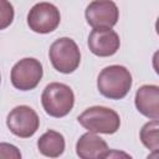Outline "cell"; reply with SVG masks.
<instances>
[{"label":"cell","instance_id":"obj_14","mask_svg":"<svg viewBox=\"0 0 159 159\" xmlns=\"http://www.w3.org/2000/svg\"><path fill=\"white\" fill-rule=\"evenodd\" d=\"M14 6L9 0H0V30L9 27L14 20Z\"/></svg>","mask_w":159,"mask_h":159},{"label":"cell","instance_id":"obj_7","mask_svg":"<svg viewBox=\"0 0 159 159\" xmlns=\"http://www.w3.org/2000/svg\"><path fill=\"white\" fill-rule=\"evenodd\" d=\"M6 125L16 137L30 138L37 132L40 127V118L31 107L17 106L7 114Z\"/></svg>","mask_w":159,"mask_h":159},{"label":"cell","instance_id":"obj_2","mask_svg":"<svg viewBox=\"0 0 159 159\" xmlns=\"http://www.w3.org/2000/svg\"><path fill=\"white\" fill-rule=\"evenodd\" d=\"M41 104L48 116L62 118L67 116L73 108V91L65 83L52 82L45 87L41 94Z\"/></svg>","mask_w":159,"mask_h":159},{"label":"cell","instance_id":"obj_9","mask_svg":"<svg viewBox=\"0 0 159 159\" xmlns=\"http://www.w3.org/2000/svg\"><path fill=\"white\" fill-rule=\"evenodd\" d=\"M119 46V36L112 29H93L88 36L89 51L98 57L113 56Z\"/></svg>","mask_w":159,"mask_h":159},{"label":"cell","instance_id":"obj_13","mask_svg":"<svg viewBox=\"0 0 159 159\" xmlns=\"http://www.w3.org/2000/svg\"><path fill=\"white\" fill-rule=\"evenodd\" d=\"M159 120L158 119H152L149 122H147L139 133L140 140L144 144V147H147L148 149L153 150V152H158L159 149Z\"/></svg>","mask_w":159,"mask_h":159},{"label":"cell","instance_id":"obj_15","mask_svg":"<svg viewBox=\"0 0 159 159\" xmlns=\"http://www.w3.org/2000/svg\"><path fill=\"white\" fill-rule=\"evenodd\" d=\"M20 159L21 153L14 144L10 143H0V159Z\"/></svg>","mask_w":159,"mask_h":159},{"label":"cell","instance_id":"obj_11","mask_svg":"<svg viewBox=\"0 0 159 159\" xmlns=\"http://www.w3.org/2000/svg\"><path fill=\"white\" fill-rule=\"evenodd\" d=\"M135 107L139 113L150 119L159 118V87L157 84H144L135 92Z\"/></svg>","mask_w":159,"mask_h":159},{"label":"cell","instance_id":"obj_6","mask_svg":"<svg viewBox=\"0 0 159 159\" xmlns=\"http://www.w3.org/2000/svg\"><path fill=\"white\" fill-rule=\"evenodd\" d=\"M61 21L60 10L51 2H37L27 14L29 27L37 34H50L57 29Z\"/></svg>","mask_w":159,"mask_h":159},{"label":"cell","instance_id":"obj_3","mask_svg":"<svg viewBox=\"0 0 159 159\" xmlns=\"http://www.w3.org/2000/svg\"><path fill=\"white\" fill-rule=\"evenodd\" d=\"M78 123L92 133L113 134L119 129V114L108 107L93 106L84 109L77 118Z\"/></svg>","mask_w":159,"mask_h":159},{"label":"cell","instance_id":"obj_4","mask_svg":"<svg viewBox=\"0 0 159 159\" xmlns=\"http://www.w3.org/2000/svg\"><path fill=\"white\" fill-rule=\"evenodd\" d=\"M48 57L53 68L61 73H72L81 62V52L77 43L70 37H60L48 50Z\"/></svg>","mask_w":159,"mask_h":159},{"label":"cell","instance_id":"obj_1","mask_svg":"<svg viewBox=\"0 0 159 159\" xmlns=\"http://www.w3.org/2000/svg\"><path fill=\"white\" fill-rule=\"evenodd\" d=\"M133 80L129 70L120 65L104 67L97 77L99 93L109 99H122L130 91Z\"/></svg>","mask_w":159,"mask_h":159},{"label":"cell","instance_id":"obj_16","mask_svg":"<svg viewBox=\"0 0 159 159\" xmlns=\"http://www.w3.org/2000/svg\"><path fill=\"white\" fill-rule=\"evenodd\" d=\"M0 82H1V75H0Z\"/></svg>","mask_w":159,"mask_h":159},{"label":"cell","instance_id":"obj_12","mask_svg":"<svg viewBox=\"0 0 159 159\" xmlns=\"http://www.w3.org/2000/svg\"><path fill=\"white\" fill-rule=\"evenodd\" d=\"M39 152L48 158H57L65 150V138L61 133L48 129L37 140Z\"/></svg>","mask_w":159,"mask_h":159},{"label":"cell","instance_id":"obj_5","mask_svg":"<svg viewBox=\"0 0 159 159\" xmlns=\"http://www.w3.org/2000/svg\"><path fill=\"white\" fill-rule=\"evenodd\" d=\"M43 75L42 65L39 60L26 57L14 65L10 73L12 86L20 91H31L37 87Z\"/></svg>","mask_w":159,"mask_h":159},{"label":"cell","instance_id":"obj_10","mask_svg":"<svg viewBox=\"0 0 159 159\" xmlns=\"http://www.w3.org/2000/svg\"><path fill=\"white\" fill-rule=\"evenodd\" d=\"M76 153L82 159H102L111 153L108 144L96 133L87 132L76 143Z\"/></svg>","mask_w":159,"mask_h":159},{"label":"cell","instance_id":"obj_8","mask_svg":"<svg viewBox=\"0 0 159 159\" xmlns=\"http://www.w3.org/2000/svg\"><path fill=\"white\" fill-rule=\"evenodd\" d=\"M84 16L93 29H112L119 19V10L112 0H93L87 5Z\"/></svg>","mask_w":159,"mask_h":159}]
</instances>
